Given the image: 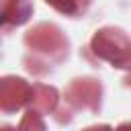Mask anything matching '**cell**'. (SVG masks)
<instances>
[{"label":"cell","mask_w":131,"mask_h":131,"mask_svg":"<svg viewBox=\"0 0 131 131\" xmlns=\"http://www.w3.org/2000/svg\"><path fill=\"white\" fill-rule=\"evenodd\" d=\"M66 102L72 104L76 111H90L98 113L102 100V84L94 78H76L63 92Z\"/></svg>","instance_id":"obj_3"},{"label":"cell","mask_w":131,"mask_h":131,"mask_svg":"<svg viewBox=\"0 0 131 131\" xmlns=\"http://www.w3.org/2000/svg\"><path fill=\"white\" fill-rule=\"evenodd\" d=\"M39 113H35V111H31V108H27V113H25V119H23V123L18 125L20 129H27L29 125H33V127H37V129H43L45 125H43V121H39Z\"/></svg>","instance_id":"obj_8"},{"label":"cell","mask_w":131,"mask_h":131,"mask_svg":"<svg viewBox=\"0 0 131 131\" xmlns=\"http://www.w3.org/2000/svg\"><path fill=\"white\" fill-rule=\"evenodd\" d=\"M51 8H55L57 12L72 16V18H80L88 12L92 0H45Z\"/></svg>","instance_id":"obj_7"},{"label":"cell","mask_w":131,"mask_h":131,"mask_svg":"<svg viewBox=\"0 0 131 131\" xmlns=\"http://www.w3.org/2000/svg\"><path fill=\"white\" fill-rule=\"evenodd\" d=\"M90 49L96 57L108 61L113 68L127 70L131 61V43L123 29L117 27H102L94 33L90 41Z\"/></svg>","instance_id":"obj_1"},{"label":"cell","mask_w":131,"mask_h":131,"mask_svg":"<svg viewBox=\"0 0 131 131\" xmlns=\"http://www.w3.org/2000/svg\"><path fill=\"white\" fill-rule=\"evenodd\" d=\"M33 14L31 0H0V27L2 25H25Z\"/></svg>","instance_id":"obj_6"},{"label":"cell","mask_w":131,"mask_h":131,"mask_svg":"<svg viewBox=\"0 0 131 131\" xmlns=\"http://www.w3.org/2000/svg\"><path fill=\"white\" fill-rule=\"evenodd\" d=\"M57 100H59V94L53 86H47V84H33L31 86V94H29V108L39 113L41 117L43 115H49L55 111L57 106Z\"/></svg>","instance_id":"obj_5"},{"label":"cell","mask_w":131,"mask_h":131,"mask_svg":"<svg viewBox=\"0 0 131 131\" xmlns=\"http://www.w3.org/2000/svg\"><path fill=\"white\" fill-rule=\"evenodd\" d=\"M31 94V84L18 76H2L0 78V113L12 115L20 111Z\"/></svg>","instance_id":"obj_4"},{"label":"cell","mask_w":131,"mask_h":131,"mask_svg":"<svg viewBox=\"0 0 131 131\" xmlns=\"http://www.w3.org/2000/svg\"><path fill=\"white\" fill-rule=\"evenodd\" d=\"M25 45L33 53H39L53 61H61L63 57H68V49H70V43L61 33V29L51 23H39L31 31H27Z\"/></svg>","instance_id":"obj_2"}]
</instances>
